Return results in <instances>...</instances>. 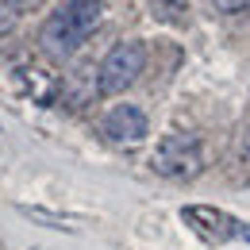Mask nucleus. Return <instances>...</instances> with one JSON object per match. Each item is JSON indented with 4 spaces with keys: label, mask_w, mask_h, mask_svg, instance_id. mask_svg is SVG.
Listing matches in <instances>:
<instances>
[{
    "label": "nucleus",
    "mask_w": 250,
    "mask_h": 250,
    "mask_svg": "<svg viewBox=\"0 0 250 250\" xmlns=\"http://www.w3.org/2000/svg\"><path fill=\"white\" fill-rule=\"evenodd\" d=\"M104 16V0H62V8H54L42 23V46L54 58H69L89 35L96 31Z\"/></svg>",
    "instance_id": "obj_1"
},
{
    "label": "nucleus",
    "mask_w": 250,
    "mask_h": 250,
    "mask_svg": "<svg viewBox=\"0 0 250 250\" xmlns=\"http://www.w3.org/2000/svg\"><path fill=\"white\" fill-rule=\"evenodd\" d=\"M150 166H154V173L169 177V181H192L204 169V143L192 131H173L154 146Z\"/></svg>",
    "instance_id": "obj_2"
},
{
    "label": "nucleus",
    "mask_w": 250,
    "mask_h": 250,
    "mask_svg": "<svg viewBox=\"0 0 250 250\" xmlns=\"http://www.w3.org/2000/svg\"><path fill=\"white\" fill-rule=\"evenodd\" d=\"M143 69H146V46H143L139 39H124V42H116V46L104 54V62L96 65L100 96L127 93V89L143 77Z\"/></svg>",
    "instance_id": "obj_3"
},
{
    "label": "nucleus",
    "mask_w": 250,
    "mask_h": 250,
    "mask_svg": "<svg viewBox=\"0 0 250 250\" xmlns=\"http://www.w3.org/2000/svg\"><path fill=\"white\" fill-rule=\"evenodd\" d=\"M181 219L188 223V231L196 239H204L208 247H219V243H227V239L239 235V219L227 216L223 208H212V204H185Z\"/></svg>",
    "instance_id": "obj_4"
},
{
    "label": "nucleus",
    "mask_w": 250,
    "mask_h": 250,
    "mask_svg": "<svg viewBox=\"0 0 250 250\" xmlns=\"http://www.w3.org/2000/svg\"><path fill=\"white\" fill-rule=\"evenodd\" d=\"M104 135L112 139V143H120V146H131V143H139V139H146V112L143 108H135V104H116V108H108V116H104Z\"/></svg>",
    "instance_id": "obj_5"
},
{
    "label": "nucleus",
    "mask_w": 250,
    "mask_h": 250,
    "mask_svg": "<svg viewBox=\"0 0 250 250\" xmlns=\"http://www.w3.org/2000/svg\"><path fill=\"white\" fill-rule=\"evenodd\" d=\"M16 73H20V81H23V89H27V96H31L35 104H54L58 93H62V81L46 65H39L35 58H23Z\"/></svg>",
    "instance_id": "obj_6"
},
{
    "label": "nucleus",
    "mask_w": 250,
    "mask_h": 250,
    "mask_svg": "<svg viewBox=\"0 0 250 250\" xmlns=\"http://www.w3.org/2000/svg\"><path fill=\"white\" fill-rule=\"evenodd\" d=\"M93 96H100V81H96V65H77L73 69V77L62 85V93H58V100H62L69 112H85L89 104H93Z\"/></svg>",
    "instance_id": "obj_7"
},
{
    "label": "nucleus",
    "mask_w": 250,
    "mask_h": 250,
    "mask_svg": "<svg viewBox=\"0 0 250 250\" xmlns=\"http://www.w3.org/2000/svg\"><path fill=\"white\" fill-rule=\"evenodd\" d=\"M154 4V16L166 23H181L188 16V0H150Z\"/></svg>",
    "instance_id": "obj_8"
},
{
    "label": "nucleus",
    "mask_w": 250,
    "mask_h": 250,
    "mask_svg": "<svg viewBox=\"0 0 250 250\" xmlns=\"http://www.w3.org/2000/svg\"><path fill=\"white\" fill-rule=\"evenodd\" d=\"M31 219H42L46 227H62V231H73V219L69 216H54V212H42V208H23Z\"/></svg>",
    "instance_id": "obj_9"
},
{
    "label": "nucleus",
    "mask_w": 250,
    "mask_h": 250,
    "mask_svg": "<svg viewBox=\"0 0 250 250\" xmlns=\"http://www.w3.org/2000/svg\"><path fill=\"white\" fill-rule=\"evenodd\" d=\"M212 4H216L219 16H243L250 8V0H212Z\"/></svg>",
    "instance_id": "obj_10"
},
{
    "label": "nucleus",
    "mask_w": 250,
    "mask_h": 250,
    "mask_svg": "<svg viewBox=\"0 0 250 250\" xmlns=\"http://www.w3.org/2000/svg\"><path fill=\"white\" fill-rule=\"evenodd\" d=\"M16 20H20V16L12 12V4H8V0H0V35L12 31V27H16Z\"/></svg>",
    "instance_id": "obj_11"
},
{
    "label": "nucleus",
    "mask_w": 250,
    "mask_h": 250,
    "mask_svg": "<svg viewBox=\"0 0 250 250\" xmlns=\"http://www.w3.org/2000/svg\"><path fill=\"white\" fill-rule=\"evenodd\" d=\"M8 4H12L16 16H27V12H35V8H42V0H8Z\"/></svg>",
    "instance_id": "obj_12"
},
{
    "label": "nucleus",
    "mask_w": 250,
    "mask_h": 250,
    "mask_svg": "<svg viewBox=\"0 0 250 250\" xmlns=\"http://www.w3.org/2000/svg\"><path fill=\"white\" fill-rule=\"evenodd\" d=\"M243 150L250 154V120H247V127H243Z\"/></svg>",
    "instance_id": "obj_13"
},
{
    "label": "nucleus",
    "mask_w": 250,
    "mask_h": 250,
    "mask_svg": "<svg viewBox=\"0 0 250 250\" xmlns=\"http://www.w3.org/2000/svg\"><path fill=\"white\" fill-rule=\"evenodd\" d=\"M239 235H243V239L250 243V223H239Z\"/></svg>",
    "instance_id": "obj_14"
}]
</instances>
